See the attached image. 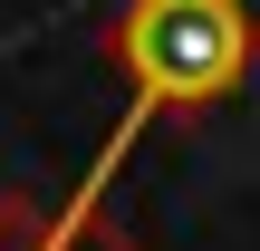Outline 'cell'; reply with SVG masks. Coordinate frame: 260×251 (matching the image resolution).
Returning <instances> with one entry per match:
<instances>
[{
  "label": "cell",
  "mask_w": 260,
  "mask_h": 251,
  "mask_svg": "<svg viewBox=\"0 0 260 251\" xmlns=\"http://www.w3.org/2000/svg\"><path fill=\"white\" fill-rule=\"evenodd\" d=\"M106 58L125 68V97L135 106H125L116 145L96 155V184L87 193H106V174L135 145V126L241 97V77L260 68V19H251V0H125L116 29H106Z\"/></svg>",
  "instance_id": "obj_1"
},
{
  "label": "cell",
  "mask_w": 260,
  "mask_h": 251,
  "mask_svg": "<svg viewBox=\"0 0 260 251\" xmlns=\"http://www.w3.org/2000/svg\"><path fill=\"white\" fill-rule=\"evenodd\" d=\"M0 251H145V242H125L96 213V193H68V203L0 193Z\"/></svg>",
  "instance_id": "obj_2"
}]
</instances>
